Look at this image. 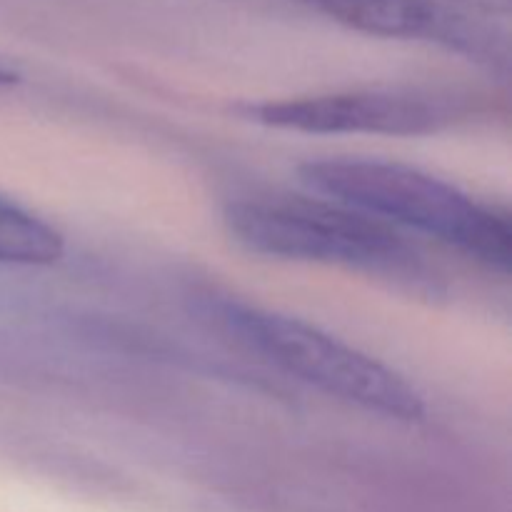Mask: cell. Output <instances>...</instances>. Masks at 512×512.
<instances>
[{
    "label": "cell",
    "mask_w": 512,
    "mask_h": 512,
    "mask_svg": "<svg viewBox=\"0 0 512 512\" xmlns=\"http://www.w3.org/2000/svg\"><path fill=\"white\" fill-rule=\"evenodd\" d=\"M230 235L255 255L370 273H418L415 250L390 225L323 195L255 193L225 208Z\"/></svg>",
    "instance_id": "2"
},
{
    "label": "cell",
    "mask_w": 512,
    "mask_h": 512,
    "mask_svg": "<svg viewBox=\"0 0 512 512\" xmlns=\"http://www.w3.org/2000/svg\"><path fill=\"white\" fill-rule=\"evenodd\" d=\"M245 118L275 130L308 135H425L445 128L455 108L413 90H348L265 100L243 108Z\"/></svg>",
    "instance_id": "5"
},
{
    "label": "cell",
    "mask_w": 512,
    "mask_h": 512,
    "mask_svg": "<svg viewBox=\"0 0 512 512\" xmlns=\"http://www.w3.org/2000/svg\"><path fill=\"white\" fill-rule=\"evenodd\" d=\"M65 255V235L25 205L0 195V265L45 268Z\"/></svg>",
    "instance_id": "6"
},
{
    "label": "cell",
    "mask_w": 512,
    "mask_h": 512,
    "mask_svg": "<svg viewBox=\"0 0 512 512\" xmlns=\"http://www.w3.org/2000/svg\"><path fill=\"white\" fill-rule=\"evenodd\" d=\"M13 83H18V73L0 65V88H5V85H13Z\"/></svg>",
    "instance_id": "7"
},
{
    "label": "cell",
    "mask_w": 512,
    "mask_h": 512,
    "mask_svg": "<svg viewBox=\"0 0 512 512\" xmlns=\"http://www.w3.org/2000/svg\"><path fill=\"white\" fill-rule=\"evenodd\" d=\"M215 318L250 353L330 398L403 423L428 415L423 393L410 380L318 325L238 300L220 303Z\"/></svg>",
    "instance_id": "3"
},
{
    "label": "cell",
    "mask_w": 512,
    "mask_h": 512,
    "mask_svg": "<svg viewBox=\"0 0 512 512\" xmlns=\"http://www.w3.org/2000/svg\"><path fill=\"white\" fill-rule=\"evenodd\" d=\"M325 18L398 40H430L475 58L505 53L508 0H300Z\"/></svg>",
    "instance_id": "4"
},
{
    "label": "cell",
    "mask_w": 512,
    "mask_h": 512,
    "mask_svg": "<svg viewBox=\"0 0 512 512\" xmlns=\"http://www.w3.org/2000/svg\"><path fill=\"white\" fill-rule=\"evenodd\" d=\"M300 180L310 193L338 200L390 228L423 233L490 268H510L508 213L425 170L375 158H325L305 163Z\"/></svg>",
    "instance_id": "1"
}]
</instances>
